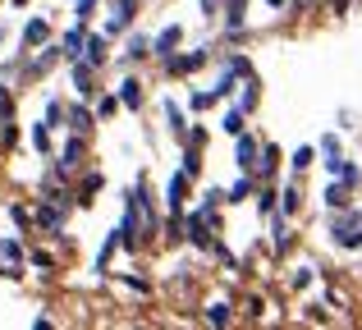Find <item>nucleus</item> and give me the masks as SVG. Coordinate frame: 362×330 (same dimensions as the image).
I'll list each match as a JSON object with an SVG mask.
<instances>
[{
  "mask_svg": "<svg viewBox=\"0 0 362 330\" xmlns=\"http://www.w3.org/2000/svg\"><path fill=\"white\" fill-rule=\"evenodd\" d=\"M326 239L339 252H362V206H339L326 211Z\"/></svg>",
  "mask_w": 362,
  "mask_h": 330,
  "instance_id": "f257e3e1",
  "label": "nucleus"
},
{
  "mask_svg": "<svg viewBox=\"0 0 362 330\" xmlns=\"http://www.w3.org/2000/svg\"><path fill=\"white\" fill-rule=\"evenodd\" d=\"M211 60H221V55L202 42V46H188V51H175L170 60H160V69H165V78H188V73H197L202 64H211Z\"/></svg>",
  "mask_w": 362,
  "mask_h": 330,
  "instance_id": "f03ea898",
  "label": "nucleus"
},
{
  "mask_svg": "<svg viewBox=\"0 0 362 330\" xmlns=\"http://www.w3.org/2000/svg\"><path fill=\"white\" fill-rule=\"evenodd\" d=\"M60 60H64V46H60V42H46L42 51L33 55V60H23V69H18V78H23V83H37V78H42L46 69H55Z\"/></svg>",
  "mask_w": 362,
  "mask_h": 330,
  "instance_id": "7ed1b4c3",
  "label": "nucleus"
},
{
  "mask_svg": "<svg viewBox=\"0 0 362 330\" xmlns=\"http://www.w3.org/2000/svg\"><path fill=\"white\" fill-rule=\"evenodd\" d=\"M266 239H271V252L275 257H284V252H293V216H284V211H275V216H266Z\"/></svg>",
  "mask_w": 362,
  "mask_h": 330,
  "instance_id": "20e7f679",
  "label": "nucleus"
},
{
  "mask_svg": "<svg viewBox=\"0 0 362 330\" xmlns=\"http://www.w3.org/2000/svg\"><path fill=\"white\" fill-rule=\"evenodd\" d=\"M69 83H74V92H78L83 101L101 97L97 92V64H88V60H69Z\"/></svg>",
  "mask_w": 362,
  "mask_h": 330,
  "instance_id": "39448f33",
  "label": "nucleus"
},
{
  "mask_svg": "<svg viewBox=\"0 0 362 330\" xmlns=\"http://www.w3.org/2000/svg\"><path fill=\"white\" fill-rule=\"evenodd\" d=\"M179 46H184V23H165L156 37H151V60H170Z\"/></svg>",
  "mask_w": 362,
  "mask_h": 330,
  "instance_id": "423d86ee",
  "label": "nucleus"
},
{
  "mask_svg": "<svg viewBox=\"0 0 362 330\" xmlns=\"http://www.w3.org/2000/svg\"><path fill=\"white\" fill-rule=\"evenodd\" d=\"M257 156H262V138L252 129H243L234 138V170H257Z\"/></svg>",
  "mask_w": 362,
  "mask_h": 330,
  "instance_id": "0eeeda50",
  "label": "nucleus"
},
{
  "mask_svg": "<svg viewBox=\"0 0 362 330\" xmlns=\"http://www.w3.org/2000/svg\"><path fill=\"white\" fill-rule=\"evenodd\" d=\"M165 211L170 216L188 211V175H184V170H175V175L165 179Z\"/></svg>",
  "mask_w": 362,
  "mask_h": 330,
  "instance_id": "6e6552de",
  "label": "nucleus"
},
{
  "mask_svg": "<svg viewBox=\"0 0 362 330\" xmlns=\"http://www.w3.org/2000/svg\"><path fill=\"white\" fill-rule=\"evenodd\" d=\"M317 152H321V170H326V175H335L339 156H344V134H339V129L321 134V138H317Z\"/></svg>",
  "mask_w": 362,
  "mask_h": 330,
  "instance_id": "1a4fd4ad",
  "label": "nucleus"
},
{
  "mask_svg": "<svg viewBox=\"0 0 362 330\" xmlns=\"http://www.w3.org/2000/svg\"><path fill=\"white\" fill-rule=\"evenodd\" d=\"M257 188H262V179H257L252 170H239V179L225 188V206H243L247 197H257Z\"/></svg>",
  "mask_w": 362,
  "mask_h": 330,
  "instance_id": "9d476101",
  "label": "nucleus"
},
{
  "mask_svg": "<svg viewBox=\"0 0 362 330\" xmlns=\"http://www.w3.org/2000/svg\"><path fill=\"white\" fill-rule=\"evenodd\" d=\"M46 42H51V18H46V14L28 18L23 33H18V51H33V46H46Z\"/></svg>",
  "mask_w": 362,
  "mask_h": 330,
  "instance_id": "9b49d317",
  "label": "nucleus"
},
{
  "mask_svg": "<svg viewBox=\"0 0 362 330\" xmlns=\"http://www.w3.org/2000/svg\"><path fill=\"white\" fill-rule=\"evenodd\" d=\"M83 156H88V143H83V134H74L69 143L60 147V156H55V165H60L64 175H78V170H83Z\"/></svg>",
  "mask_w": 362,
  "mask_h": 330,
  "instance_id": "f8f14e48",
  "label": "nucleus"
},
{
  "mask_svg": "<svg viewBox=\"0 0 362 330\" xmlns=\"http://www.w3.org/2000/svg\"><path fill=\"white\" fill-rule=\"evenodd\" d=\"M60 46H64V64H69V60H83V51H88V23H83V18H74V28L60 37Z\"/></svg>",
  "mask_w": 362,
  "mask_h": 330,
  "instance_id": "ddd939ff",
  "label": "nucleus"
},
{
  "mask_svg": "<svg viewBox=\"0 0 362 330\" xmlns=\"http://www.w3.org/2000/svg\"><path fill=\"white\" fill-rule=\"evenodd\" d=\"M92 124H97V110H92L88 101L78 97V106H69V115H64V129H69V134H83V138H88V134H92Z\"/></svg>",
  "mask_w": 362,
  "mask_h": 330,
  "instance_id": "4468645a",
  "label": "nucleus"
},
{
  "mask_svg": "<svg viewBox=\"0 0 362 330\" xmlns=\"http://www.w3.org/2000/svg\"><path fill=\"white\" fill-rule=\"evenodd\" d=\"M142 60H151V37L129 33V42H124V51H119V64H142Z\"/></svg>",
  "mask_w": 362,
  "mask_h": 330,
  "instance_id": "2eb2a0df",
  "label": "nucleus"
},
{
  "mask_svg": "<svg viewBox=\"0 0 362 330\" xmlns=\"http://www.w3.org/2000/svg\"><path fill=\"white\" fill-rule=\"evenodd\" d=\"M262 184H275V175H280V147L275 143H262V156H257V170H252Z\"/></svg>",
  "mask_w": 362,
  "mask_h": 330,
  "instance_id": "dca6fc26",
  "label": "nucleus"
},
{
  "mask_svg": "<svg viewBox=\"0 0 362 330\" xmlns=\"http://www.w3.org/2000/svg\"><path fill=\"white\" fill-rule=\"evenodd\" d=\"M312 165H321V152H317V143H303V147H293L289 152V175H308Z\"/></svg>",
  "mask_w": 362,
  "mask_h": 330,
  "instance_id": "f3484780",
  "label": "nucleus"
},
{
  "mask_svg": "<svg viewBox=\"0 0 362 330\" xmlns=\"http://www.w3.org/2000/svg\"><path fill=\"white\" fill-rule=\"evenodd\" d=\"M321 206L326 211H339V206H354V188L339 184V179H330L326 188H321Z\"/></svg>",
  "mask_w": 362,
  "mask_h": 330,
  "instance_id": "a211bd4d",
  "label": "nucleus"
},
{
  "mask_svg": "<svg viewBox=\"0 0 362 330\" xmlns=\"http://www.w3.org/2000/svg\"><path fill=\"white\" fill-rule=\"evenodd\" d=\"M160 115H165V129H170V138H179V143H184V138H188V124H184V106H179L175 97H165V101H160Z\"/></svg>",
  "mask_w": 362,
  "mask_h": 330,
  "instance_id": "6ab92c4d",
  "label": "nucleus"
},
{
  "mask_svg": "<svg viewBox=\"0 0 362 330\" xmlns=\"http://www.w3.org/2000/svg\"><path fill=\"white\" fill-rule=\"evenodd\" d=\"M234 106H243L247 115L262 106V83H257V73H247V78L239 83V92H234Z\"/></svg>",
  "mask_w": 362,
  "mask_h": 330,
  "instance_id": "aec40b11",
  "label": "nucleus"
},
{
  "mask_svg": "<svg viewBox=\"0 0 362 330\" xmlns=\"http://www.w3.org/2000/svg\"><path fill=\"white\" fill-rule=\"evenodd\" d=\"M101 188H106V175H101V170H88L83 184H78V193H74V206H92V197H97Z\"/></svg>",
  "mask_w": 362,
  "mask_h": 330,
  "instance_id": "412c9836",
  "label": "nucleus"
},
{
  "mask_svg": "<svg viewBox=\"0 0 362 330\" xmlns=\"http://www.w3.org/2000/svg\"><path fill=\"white\" fill-rule=\"evenodd\" d=\"M280 211L284 216H298L303 211V184H298V175L280 184Z\"/></svg>",
  "mask_w": 362,
  "mask_h": 330,
  "instance_id": "4be33fe9",
  "label": "nucleus"
},
{
  "mask_svg": "<svg viewBox=\"0 0 362 330\" xmlns=\"http://www.w3.org/2000/svg\"><path fill=\"white\" fill-rule=\"evenodd\" d=\"M83 60L101 69V64L110 60V37H106V33H88V51H83Z\"/></svg>",
  "mask_w": 362,
  "mask_h": 330,
  "instance_id": "5701e85b",
  "label": "nucleus"
},
{
  "mask_svg": "<svg viewBox=\"0 0 362 330\" xmlns=\"http://www.w3.org/2000/svg\"><path fill=\"white\" fill-rule=\"evenodd\" d=\"M330 179H339V184H349L358 193L362 188V161H354V156H339V165H335V175Z\"/></svg>",
  "mask_w": 362,
  "mask_h": 330,
  "instance_id": "b1692460",
  "label": "nucleus"
},
{
  "mask_svg": "<svg viewBox=\"0 0 362 330\" xmlns=\"http://www.w3.org/2000/svg\"><path fill=\"white\" fill-rule=\"evenodd\" d=\"M119 101H124V110H142V106H147V97H142V92H147V88H142V83L138 78H124L119 83Z\"/></svg>",
  "mask_w": 362,
  "mask_h": 330,
  "instance_id": "393cba45",
  "label": "nucleus"
},
{
  "mask_svg": "<svg viewBox=\"0 0 362 330\" xmlns=\"http://www.w3.org/2000/svg\"><path fill=\"white\" fill-rule=\"evenodd\" d=\"M252 202H257V216L266 220V216H275V211H280V188H275V184H262Z\"/></svg>",
  "mask_w": 362,
  "mask_h": 330,
  "instance_id": "a878e982",
  "label": "nucleus"
},
{
  "mask_svg": "<svg viewBox=\"0 0 362 330\" xmlns=\"http://www.w3.org/2000/svg\"><path fill=\"white\" fill-rule=\"evenodd\" d=\"M243 129H247V110H243V106H230V110L221 115V134H225V138H239Z\"/></svg>",
  "mask_w": 362,
  "mask_h": 330,
  "instance_id": "bb28decb",
  "label": "nucleus"
},
{
  "mask_svg": "<svg viewBox=\"0 0 362 330\" xmlns=\"http://www.w3.org/2000/svg\"><path fill=\"white\" fill-rule=\"evenodd\" d=\"M312 285H317V266H312V261H298V266L289 271V289L303 294V289H312Z\"/></svg>",
  "mask_w": 362,
  "mask_h": 330,
  "instance_id": "cd10ccee",
  "label": "nucleus"
},
{
  "mask_svg": "<svg viewBox=\"0 0 362 330\" xmlns=\"http://www.w3.org/2000/svg\"><path fill=\"white\" fill-rule=\"evenodd\" d=\"M51 129H55V124L37 119V124H33V134H28V143H33V152H37V156H51Z\"/></svg>",
  "mask_w": 362,
  "mask_h": 330,
  "instance_id": "c85d7f7f",
  "label": "nucleus"
},
{
  "mask_svg": "<svg viewBox=\"0 0 362 330\" xmlns=\"http://www.w3.org/2000/svg\"><path fill=\"white\" fill-rule=\"evenodd\" d=\"M221 23H225V28H247V0H225Z\"/></svg>",
  "mask_w": 362,
  "mask_h": 330,
  "instance_id": "c756f323",
  "label": "nucleus"
},
{
  "mask_svg": "<svg viewBox=\"0 0 362 330\" xmlns=\"http://www.w3.org/2000/svg\"><path fill=\"white\" fill-rule=\"evenodd\" d=\"M211 106H221V97H216L211 88H193V97H188V110L197 115V110H211Z\"/></svg>",
  "mask_w": 362,
  "mask_h": 330,
  "instance_id": "7c9ffc66",
  "label": "nucleus"
},
{
  "mask_svg": "<svg viewBox=\"0 0 362 330\" xmlns=\"http://www.w3.org/2000/svg\"><path fill=\"white\" fill-rule=\"evenodd\" d=\"M206 326H234V307L230 303H211V307H206Z\"/></svg>",
  "mask_w": 362,
  "mask_h": 330,
  "instance_id": "2f4dec72",
  "label": "nucleus"
},
{
  "mask_svg": "<svg viewBox=\"0 0 362 330\" xmlns=\"http://www.w3.org/2000/svg\"><path fill=\"white\" fill-rule=\"evenodd\" d=\"M64 115H69V106H64L60 97H46V110H42V119H46V124H55V129H60V124H64Z\"/></svg>",
  "mask_w": 362,
  "mask_h": 330,
  "instance_id": "473e14b6",
  "label": "nucleus"
},
{
  "mask_svg": "<svg viewBox=\"0 0 362 330\" xmlns=\"http://www.w3.org/2000/svg\"><path fill=\"white\" fill-rule=\"evenodd\" d=\"M0 261H28L23 239H0Z\"/></svg>",
  "mask_w": 362,
  "mask_h": 330,
  "instance_id": "72a5a7b5",
  "label": "nucleus"
},
{
  "mask_svg": "<svg viewBox=\"0 0 362 330\" xmlns=\"http://www.w3.org/2000/svg\"><path fill=\"white\" fill-rule=\"evenodd\" d=\"M129 28H133V18H124V14H115V9H110L106 23H101V33H106V37H119V33H129Z\"/></svg>",
  "mask_w": 362,
  "mask_h": 330,
  "instance_id": "f704fd0d",
  "label": "nucleus"
},
{
  "mask_svg": "<svg viewBox=\"0 0 362 330\" xmlns=\"http://www.w3.org/2000/svg\"><path fill=\"white\" fill-rule=\"evenodd\" d=\"M115 110H124L119 92H115V97H106V92H101V97H97V119H110V115H115Z\"/></svg>",
  "mask_w": 362,
  "mask_h": 330,
  "instance_id": "c9c22d12",
  "label": "nucleus"
},
{
  "mask_svg": "<svg viewBox=\"0 0 362 330\" xmlns=\"http://www.w3.org/2000/svg\"><path fill=\"white\" fill-rule=\"evenodd\" d=\"M9 119H14V88L0 83V124H9Z\"/></svg>",
  "mask_w": 362,
  "mask_h": 330,
  "instance_id": "e433bc0d",
  "label": "nucleus"
},
{
  "mask_svg": "<svg viewBox=\"0 0 362 330\" xmlns=\"http://www.w3.org/2000/svg\"><path fill=\"white\" fill-rule=\"evenodd\" d=\"M9 220H14L18 230H33V211H28L23 202H9Z\"/></svg>",
  "mask_w": 362,
  "mask_h": 330,
  "instance_id": "4c0bfd02",
  "label": "nucleus"
},
{
  "mask_svg": "<svg viewBox=\"0 0 362 330\" xmlns=\"http://www.w3.org/2000/svg\"><path fill=\"white\" fill-rule=\"evenodd\" d=\"M197 9H202V18H206V23H216V18L225 14V0H197Z\"/></svg>",
  "mask_w": 362,
  "mask_h": 330,
  "instance_id": "58836bf2",
  "label": "nucleus"
},
{
  "mask_svg": "<svg viewBox=\"0 0 362 330\" xmlns=\"http://www.w3.org/2000/svg\"><path fill=\"white\" fill-rule=\"evenodd\" d=\"M18 138H23V134H18L14 119H9V124H0V147H18Z\"/></svg>",
  "mask_w": 362,
  "mask_h": 330,
  "instance_id": "ea45409f",
  "label": "nucleus"
},
{
  "mask_svg": "<svg viewBox=\"0 0 362 330\" xmlns=\"http://www.w3.org/2000/svg\"><path fill=\"white\" fill-rule=\"evenodd\" d=\"M335 124H339V134H354V110L339 106V110H335Z\"/></svg>",
  "mask_w": 362,
  "mask_h": 330,
  "instance_id": "a19ab883",
  "label": "nucleus"
},
{
  "mask_svg": "<svg viewBox=\"0 0 362 330\" xmlns=\"http://www.w3.org/2000/svg\"><path fill=\"white\" fill-rule=\"evenodd\" d=\"M308 9H317V0H289V9H284V14H289V18H303Z\"/></svg>",
  "mask_w": 362,
  "mask_h": 330,
  "instance_id": "79ce46f5",
  "label": "nucleus"
},
{
  "mask_svg": "<svg viewBox=\"0 0 362 330\" xmlns=\"http://www.w3.org/2000/svg\"><path fill=\"white\" fill-rule=\"evenodd\" d=\"M28 261H33L37 271H55V257H51V252H28Z\"/></svg>",
  "mask_w": 362,
  "mask_h": 330,
  "instance_id": "37998d69",
  "label": "nucleus"
},
{
  "mask_svg": "<svg viewBox=\"0 0 362 330\" xmlns=\"http://www.w3.org/2000/svg\"><path fill=\"white\" fill-rule=\"evenodd\" d=\"M202 206H225V188H206V193H202Z\"/></svg>",
  "mask_w": 362,
  "mask_h": 330,
  "instance_id": "c03bdc74",
  "label": "nucleus"
},
{
  "mask_svg": "<svg viewBox=\"0 0 362 330\" xmlns=\"http://www.w3.org/2000/svg\"><path fill=\"white\" fill-rule=\"evenodd\" d=\"M119 280L133 289V294H151V285H147V280H138V276H119Z\"/></svg>",
  "mask_w": 362,
  "mask_h": 330,
  "instance_id": "a18cd8bd",
  "label": "nucleus"
},
{
  "mask_svg": "<svg viewBox=\"0 0 362 330\" xmlns=\"http://www.w3.org/2000/svg\"><path fill=\"white\" fill-rule=\"evenodd\" d=\"M74 9H78V18L88 23V18H92V9H97V0H74Z\"/></svg>",
  "mask_w": 362,
  "mask_h": 330,
  "instance_id": "49530a36",
  "label": "nucleus"
},
{
  "mask_svg": "<svg viewBox=\"0 0 362 330\" xmlns=\"http://www.w3.org/2000/svg\"><path fill=\"white\" fill-rule=\"evenodd\" d=\"M349 9H354V0H330V14H335V18H344Z\"/></svg>",
  "mask_w": 362,
  "mask_h": 330,
  "instance_id": "de8ad7c7",
  "label": "nucleus"
},
{
  "mask_svg": "<svg viewBox=\"0 0 362 330\" xmlns=\"http://www.w3.org/2000/svg\"><path fill=\"white\" fill-rule=\"evenodd\" d=\"M266 9H275V14H284V9H289V0H262Z\"/></svg>",
  "mask_w": 362,
  "mask_h": 330,
  "instance_id": "09e8293b",
  "label": "nucleus"
},
{
  "mask_svg": "<svg viewBox=\"0 0 362 330\" xmlns=\"http://www.w3.org/2000/svg\"><path fill=\"white\" fill-rule=\"evenodd\" d=\"M9 42V23H0V46H5Z\"/></svg>",
  "mask_w": 362,
  "mask_h": 330,
  "instance_id": "8fccbe9b",
  "label": "nucleus"
}]
</instances>
